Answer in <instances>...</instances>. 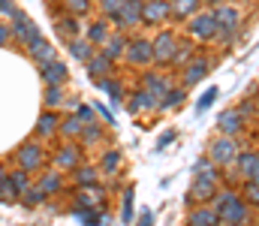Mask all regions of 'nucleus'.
I'll return each instance as SVG.
<instances>
[{
	"label": "nucleus",
	"mask_w": 259,
	"mask_h": 226,
	"mask_svg": "<svg viewBox=\"0 0 259 226\" xmlns=\"http://www.w3.org/2000/svg\"><path fill=\"white\" fill-rule=\"evenodd\" d=\"M217 226H226V223H217Z\"/></svg>",
	"instance_id": "57"
},
{
	"label": "nucleus",
	"mask_w": 259,
	"mask_h": 226,
	"mask_svg": "<svg viewBox=\"0 0 259 226\" xmlns=\"http://www.w3.org/2000/svg\"><path fill=\"white\" fill-rule=\"evenodd\" d=\"M15 163H18V169L21 172H39L42 166H46V148H42V142H36V139H30V142H21L18 151H15Z\"/></svg>",
	"instance_id": "3"
},
{
	"label": "nucleus",
	"mask_w": 259,
	"mask_h": 226,
	"mask_svg": "<svg viewBox=\"0 0 259 226\" xmlns=\"http://www.w3.org/2000/svg\"><path fill=\"white\" fill-rule=\"evenodd\" d=\"M66 52H69V58H72V61H78V64H88V61L97 55V49H94L84 36H78V39L66 42Z\"/></svg>",
	"instance_id": "30"
},
{
	"label": "nucleus",
	"mask_w": 259,
	"mask_h": 226,
	"mask_svg": "<svg viewBox=\"0 0 259 226\" xmlns=\"http://www.w3.org/2000/svg\"><path fill=\"white\" fill-rule=\"evenodd\" d=\"M61 6H64V15H72V18L91 15V0H61Z\"/></svg>",
	"instance_id": "36"
},
{
	"label": "nucleus",
	"mask_w": 259,
	"mask_h": 226,
	"mask_svg": "<svg viewBox=\"0 0 259 226\" xmlns=\"http://www.w3.org/2000/svg\"><path fill=\"white\" fill-rule=\"evenodd\" d=\"M109 97H112V103L118 106V103H124L127 100V94H124V78H118V75H109V78H103V81H97Z\"/></svg>",
	"instance_id": "32"
},
{
	"label": "nucleus",
	"mask_w": 259,
	"mask_h": 226,
	"mask_svg": "<svg viewBox=\"0 0 259 226\" xmlns=\"http://www.w3.org/2000/svg\"><path fill=\"white\" fill-rule=\"evenodd\" d=\"M256 163H259V151L241 148V151H238V160H235V172H238L244 181H250V175H253Z\"/></svg>",
	"instance_id": "28"
},
{
	"label": "nucleus",
	"mask_w": 259,
	"mask_h": 226,
	"mask_svg": "<svg viewBox=\"0 0 259 226\" xmlns=\"http://www.w3.org/2000/svg\"><path fill=\"white\" fill-rule=\"evenodd\" d=\"M217 97H220V91H217V87L211 84V87H208V91H205V94L199 97V103H196V115H205V112H208V109H211V106L217 103Z\"/></svg>",
	"instance_id": "39"
},
{
	"label": "nucleus",
	"mask_w": 259,
	"mask_h": 226,
	"mask_svg": "<svg viewBox=\"0 0 259 226\" xmlns=\"http://www.w3.org/2000/svg\"><path fill=\"white\" fill-rule=\"evenodd\" d=\"M124 61H127L130 67H136V70H148V67L154 64V46H151V39H145V36L127 39Z\"/></svg>",
	"instance_id": "4"
},
{
	"label": "nucleus",
	"mask_w": 259,
	"mask_h": 226,
	"mask_svg": "<svg viewBox=\"0 0 259 226\" xmlns=\"http://www.w3.org/2000/svg\"><path fill=\"white\" fill-rule=\"evenodd\" d=\"M136 226H154V211H148V208H145V211L139 214V220H136Z\"/></svg>",
	"instance_id": "53"
},
{
	"label": "nucleus",
	"mask_w": 259,
	"mask_h": 226,
	"mask_svg": "<svg viewBox=\"0 0 259 226\" xmlns=\"http://www.w3.org/2000/svg\"><path fill=\"white\" fill-rule=\"evenodd\" d=\"M42 103L49 106V109H55V106H64V87H46V94H42Z\"/></svg>",
	"instance_id": "43"
},
{
	"label": "nucleus",
	"mask_w": 259,
	"mask_h": 226,
	"mask_svg": "<svg viewBox=\"0 0 259 226\" xmlns=\"http://www.w3.org/2000/svg\"><path fill=\"white\" fill-rule=\"evenodd\" d=\"M84 73H88V78H94V81H103V78H109V75L115 73V64H112L103 52H97V55L84 64Z\"/></svg>",
	"instance_id": "20"
},
{
	"label": "nucleus",
	"mask_w": 259,
	"mask_h": 226,
	"mask_svg": "<svg viewBox=\"0 0 259 226\" xmlns=\"http://www.w3.org/2000/svg\"><path fill=\"white\" fill-rule=\"evenodd\" d=\"M241 199L247 202V208H256L259 211V184L244 181V187H241Z\"/></svg>",
	"instance_id": "40"
},
{
	"label": "nucleus",
	"mask_w": 259,
	"mask_h": 226,
	"mask_svg": "<svg viewBox=\"0 0 259 226\" xmlns=\"http://www.w3.org/2000/svg\"><path fill=\"white\" fill-rule=\"evenodd\" d=\"M202 172H208V175H217V178L223 175V169H217V166H214L208 157H199V160L193 163V175H202Z\"/></svg>",
	"instance_id": "44"
},
{
	"label": "nucleus",
	"mask_w": 259,
	"mask_h": 226,
	"mask_svg": "<svg viewBox=\"0 0 259 226\" xmlns=\"http://www.w3.org/2000/svg\"><path fill=\"white\" fill-rule=\"evenodd\" d=\"M214 211H217V220L226 226H250V208L247 202L241 199V193L235 190H217L214 199H211Z\"/></svg>",
	"instance_id": "1"
},
{
	"label": "nucleus",
	"mask_w": 259,
	"mask_h": 226,
	"mask_svg": "<svg viewBox=\"0 0 259 226\" xmlns=\"http://www.w3.org/2000/svg\"><path fill=\"white\" fill-rule=\"evenodd\" d=\"M196 55H199V49H196L193 39H184V42H178V49H175V55H172V61H169V67L172 70H184L190 61H193Z\"/></svg>",
	"instance_id": "25"
},
{
	"label": "nucleus",
	"mask_w": 259,
	"mask_h": 226,
	"mask_svg": "<svg viewBox=\"0 0 259 226\" xmlns=\"http://www.w3.org/2000/svg\"><path fill=\"white\" fill-rule=\"evenodd\" d=\"M217 223L220 220H217V211L211 205H196V208H190L184 226H217Z\"/></svg>",
	"instance_id": "27"
},
{
	"label": "nucleus",
	"mask_w": 259,
	"mask_h": 226,
	"mask_svg": "<svg viewBox=\"0 0 259 226\" xmlns=\"http://www.w3.org/2000/svg\"><path fill=\"white\" fill-rule=\"evenodd\" d=\"M172 87H175V78L169 73H151V70H148V73L142 75V91H148V94L157 97V100H163Z\"/></svg>",
	"instance_id": "11"
},
{
	"label": "nucleus",
	"mask_w": 259,
	"mask_h": 226,
	"mask_svg": "<svg viewBox=\"0 0 259 226\" xmlns=\"http://www.w3.org/2000/svg\"><path fill=\"white\" fill-rule=\"evenodd\" d=\"M124 103H127L130 115H151V112H157V109H160V100H157V97H151L148 91H136V94H130Z\"/></svg>",
	"instance_id": "15"
},
{
	"label": "nucleus",
	"mask_w": 259,
	"mask_h": 226,
	"mask_svg": "<svg viewBox=\"0 0 259 226\" xmlns=\"http://www.w3.org/2000/svg\"><path fill=\"white\" fill-rule=\"evenodd\" d=\"M199 6H202V0H169V9H172L175 21H190L199 12Z\"/></svg>",
	"instance_id": "29"
},
{
	"label": "nucleus",
	"mask_w": 259,
	"mask_h": 226,
	"mask_svg": "<svg viewBox=\"0 0 259 226\" xmlns=\"http://www.w3.org/2000/svg\"><path fill=\"white\" fill-rule=\"evenodd\" d=\"M172 142H175V130H166V133H163V136H160V139H157V151L169 148V145H172Z\"/></svg>",
	"instance_id": "50"
},
{
	"label": "nucleus",
	"mask_w": 259,
	"mask_h": 226,
	"mask_svg": "<svg viewBox=\"0 0 259 226\" xmlns=\"http://www.w3.org/2000/svg\"><path fill=\"white\" fill-rule=\"evenodd\" d=\"M244 124H247V121L235 112V106L217 115V130H220V136H232V139H235V136L244 133Z\"/></svg>",
	"instance_id": "17"
},
{
	"label": "nucleus",
	"mask_w": 259,
	"mask_h": 226,
	"mask_svg": "<svg viewBox=\"0 0 259 226\" xmlns=\"http://www.w3.org/2000/svg\"><path fill=\"white\" fill-rule=\"evenodd\" d=\"M55 33L66 39V42H72V39H78L81 33H84V24H81V18H72V15H58L55 18Z\"/></svg>",
	"instance_id": "19"
},
{
	"label": "nucleus",
	"mask_w": 259,
	"mask_h": 226,
	"mask_svg": "<svg viewBox=\"0 0 259 226\" xmlns=\"http://www.w3.org/2000/svg\"><path fill=\"white\" fill-rule=\"evenodd\" d=\"M94 112H97V115H103L109 124H115V115H112V109H106L103 103H94Z\"/></svg>",
	"instance_id": "52"
},
{
	"label": "nucleus",
	"mask_w": 259,
	"mask_h": 226,
	"mask_svg": "<svg viewBox=\"0 0 259 226\" xmlns=\"http://www.w3.org/2000/svg\"><path fill=\"white\" fill-rule=\"evenodd\" d=\"M112 36V21L109 18H94V21H88V27H84V39L97 49H103L106 46V39Z\"/></svg>",
	"instance_id": "18"
},
{
	"label": "nucleus",
	"mask_w": 259,
	"mask_h": 226,
	"mask_svg": "<svg viewBox=\"0 0 259 226\" xmlns=\"http://www.w3.org/2000/svg\"><path fill=\"white\" fill-rule=\"evenodd\" d=\"M46 196H55V193H61L64 190V172H58V169H49V172H42L39 175V181H33Z\"/></svg>",
	"instance_id": "26"
},
{
	"label": "nucleus",
	"mask_w": 259,
	"mask_h": 226,
	"mask_svg": "<svg viewBox=\"0 0 259 226\" xmlns=\"http://www.w3.org/2000/svg\"><path fill=\"white\" fill-rule=\"evenodd\" d=\"M178 33L175 30H160L157 33V39H151V46H154V64H163V67H169V61H172V55H175V49H178Z\"/></svg>",
	"instance_id": "8"
},
{
	"label": "nucleus",
	"mask_w": 259,
	"mask_h": 226,
	"mask_svg": "<svg viewBox=\"0 0 259 226\" xmlns=\"http://www.w3.org/2000/svg\"><path fill=\"white\" fill-rule=\"evenodd\" d=\"M211 42H217L220 49H229L232 42H235V30H226V27H217V33H214V39Z\"/></svg>",
	"instance_id": "45"
},
{
	"label": "nucleus",
	"mask_w": 259,
	"mask_h": 226,
	"mask_svg": "<svg viewBox=\"0 0 259 226\" xmlns=\"http://www.w3.org/2000/svg\"><path fill=\"white\" fill-rule=\"evenodd\" d=\"M250 181H253V184H259V163H256V169H253V175H250Z\"/></svg>",
	"instance_id": "56"
},
{
	"label": "nucleus",
	"mask_w": 259,
	"mask_h": 226,
	"mask_svg": "<svg viewBox=\"0 0 259 226\" xmlns=\"http://www.w3.org/2000/svg\"><path fill=\"white\" fill-rule=\"evenodd\" d=\"M121 163H124V157H121V151L118 148H109L103 151V157H100V175H118L121 172Z\"/></svg>",
	"instance_id": "31"
},
{
	"label": "nucleus",
	"mask_w": 259,
	"mask_h": 226,
	"mask_svg": "<svg viewBox=\"0 0 259 226\" xmlns=\"http://www.w3.org/2000/svg\"><path fill=\"white\" fill-rule=\"evenodd\" d=\"M24 52H27V58H30V61L36 64V67H46V64H52V61L58 58V52H55V46H52V42H49L46 36H42L39 42H33L30 49H24Z\"/></svg>",
	"instance_id": "21"
},
{
	"label": "nucleus",
	"mask_w": 259,
	"mask_h": 226,
	"mask_svg": "<svg viewBox=\"0 0 259 226\" xmlns=\"http://www.w3.org/2000/svg\"><path fill=\"white\" fill-rule=\"evenodd\" d=\"M142 12H145V0H124L121 15L112 24H118V30H133L136 24H142Z\"/></svg>",
	"instance_id": "12"
},
{
	"label": "nucleus",
	"mask_w": 259,
	"mask_h": 226,
	"mask_svg": "<svg viewBox=\"0 0 259 226\" xmlns=\"http://www.w3.org/2000/svg\"><path fill=\"white\" fill-rule=\"evenodd\" d=\"M121 6H124V0H100V12H103V18H109V21H115V18L121 15Z\"/></svg>",
	"instance_id": "42"
},
{
	"label": "nucleus",
	"mask_w": 259,
	"mask_h": 226,
	"mask_svg": "<svg viewBox=\"0 0 259 226\" xmlns=\"http://www.w3.org/2000/svg\"><path fill=\"white\" fill-rule=\"evenodd\" d=\"M81 130H84V124H81L75 115H66V118H61V127H58V133L64 136V142H75V139L81 136Z\"/></svg>",
	"instance_id": "35"
},
{
	"label": "nucleus",
	"mask_w": 259,
	"mask_h": 226,
	"mask_svg": "<svg viewBox=\"0 0 259 226\" xmlns=\"http://www.w3.org/2000/svg\"><path fill=\"white\" fill-rule=\"evenodd\" d=\"M202 3H208V9H214V6H220V3H226V0H202Z\"/></svg>",
	"instance_id": "55"
},
{
	"label": "nucleus",
	"mask_w": 259,
	"mask_h": 226,
	"mask_svg": "<svg viewBox=\"0 0 259 226\" xmlns=\"http://www.w3.org/2000/svg\"><path fill=\"white\" fill-rule=\"evenodd\" d=\"M211 67H214V64H211L208 58L196 55L193 61H190V64H187V67L181 70V87L187 91V87H193V84H199L202 78H208V73H211Z\"/></svg>",
	"instance_id": "10"
},
{
	"label": "nucleus",
	"mask_w": 259,
	"mask_h": 226,
	"mask_svg": "<svg viewBox=\"0 0 259 226\" xmlns=\"http://www.w3.org/2000/svg\"><path fill=\"white\" fill-rule=\"evenodd\" d=\"M9 27H12V39H15V42H21L24 49H30L33 42H39V39H42L39 24H36L33 18H27L24 12H21L18 18H12V24H9Z\"/></svg>",
	"instance_id": "7"
},
{
	"label": "nucleus",
	"mask_w": 259,
	"mask_h": 226,
	"mask_svg": "<svg viewBox=\"0 0 259 226\" xmlns=\"http://www.w3.org/2000/svg\"><path fill=\"white\" fill-rule=\"evenodd\" d=\"M72 178H75V187L78 190H88V187H97L100 184V169L97 166H84V163H78L75 169H72Z\"/></svg>",
	"instance_id": "24"
},
{
	"label": "nucleus",
	"mask_w": 259,
	"mask_h": 226,
	"mask_svg": "<svg viewBox=\"0 0 259 226\" xmlns=\"http://www.w3.org/2000/svg\"><path fill=\"white\" fill-rule=\"evenodd\" d=\"M94 115H97V112H94V103H78V106H75V118H78L81 124H91Z\"/></svg>",
	"instance_id": "47"
},
{
	"label": "nucleus",
	"mask_w": 259,
	"mask_h": 226,
	"mask_svg": "<svg viewBox=\"0 0 259 226\" xmlns=\"http://www.w3.org/2000/svg\"><path fill=\"white\" fill-rule=\"evenodd\" d=\"M9 184H12V190L21 196V193H24L33 181H30V175H27V172H21V169H18V172H9Z\"/></svg>",
	"instance_id": "41"
},
{
	"label": "nucleus",
	"mask_w": 259,
	"mask_h": 226,
	"mask_svg": "<svg viewBox=\"0 0 259 226\" xmlns=\"http://www.w3.org/2000/svg\"><path fill=\"white\" fill-rule=\"evenodd\" d=\"M214 193H217V175L202 172V175L193 178V184H190V190H187V205H190V208L205 205V202L214 199Z\"/></svg>",
	"instance_id": "5"
},
{
	"label": "nucleus",
	"mask_w": 259,
	"mask_h": 226,
	"mask_svg": "<svg viewBox=\"0 0 259 226\" xmlns=\"http://www.w3.org/2000/svg\"><path fill=\"white\" fill-rule=\"evenodd\" d=\"M46 199H49V196H46V193H42L36 184H30V187H27V190L18 196V202H21V205H27V208H36V205H42Z\"/></svg>",
	"instance_id": "38"
},
{
	"label": "nucleus",
	"mask_w": 259,
	"mask_h": 226,
	"mask_svg": "<svg viewBox=\"0 0 259 226\" xmlns=\"http://www.w3.org/2000/svg\"><path fill=\"white\" fill-rule=\"evenodd\" d=\"M9 42H12V27L0 21V49H3V46H9Z\"/></svg>",
	"instance_id": "51"
},
{
	"label": "nucleus",
	"mask_w": 259,
	"mask_h": 226,
	"mask_svg": "<svg viewBox=\"0 0 259 226\" xmlns=\"http://www.w3.org/2000/svg\"><path fill=\"white\" fill-rule=\"evenodd\" d=\"M106 139V130L103 127H97L94 121L91 124H84V130H81V136H78V142L81 145H97V142H103Z\"/></svg>",
	"instance_id": "37"
},
{
	"label": "nucleus",
	"mask_w": 259,
	"mask_h": 226,
	"mask_svg": "<svg viewBox=\"0 0 259 226\" xmlns=\"http://www.w3.org/2000/svg\"><path fill=\"white\" fill-rule=\"evenodd\" d=\"M127 33L124 30H112V36L106 39V46H103V55L112 61V64H118V61H124V49H127Z\"/></svg>",
	"instance_id": "22"
},
{
	"label": "nucleus",
	"mask_w": 259,
	"mask_h": 226,
	"mask_svg": "<svg viewBox=\"0 0 259 226\" xmlns=\"http://www.w3.org/2000/svg\"><path fill=\"white\" fill-rule=\"evenodd\" d=\"M187 33H190L193 42H211L214 33H217V18H214V12H211V9L196 12L193 18L187 21Z\"/></svg>",
	"instance_id": "6"
},
{
	"label": "nucleus",
	"mask_w": 259,
	"mask_h": 226,
	"mask_svg": "<svg viewBox=\"0 0 259 226\" xmlns=\"http://www.w3.org/2000/svg\"><path fill=\"white\" fill-rule=\"evenodd\" d=\"M58 127H61V115H58L55 109H46V112L36 118V136H39V139L58 136Z\"/></svg>",
	"instance_id": "23"
},
{
	"label": "nucleus",
	"mask_w": 259,
	"mask_h": 226,
	"mask_svg": "<svg viewBox=\"0 0 259 226\" xmlns=\"http://www.w3.org/2000/svg\"><path fill=\"white\" fill-rule=\"evenodd\" d=\"M72 214H75L84 226H103L106 223V214H103L100 208H84V205H75V202H72Z\"/></svg>",
	"instance_id": "34"
},
{
	"label": "nucleus",
	"mask_w": 259,
	"mask_h": 226,
	"mask_svg": "<svg viewBox=\"0 0 259 226\" xmlns=\"http://www.w3.org/2000/svg\"><path fill=\"white\" fill-rule=\"evenodd\" d=\"M172 18V9H169V0H145V12H142V24L148 27H160L163 21Z\"/></svg>",
	"instance_id": "13"
},
{
	"label": "nucleus",
	"mask_w": 259,
	"mask_h": 226,
	"mask_svg": "<svg viewBox=\"0 0 259 226\" xmlns=\"http://www.w3.org/2000/svg\"><path fill=\"white\" fill-rule=\"evenodd\" d=\"M211 12H214V18H217V27H226V30H235V33H238L244 15H241V9H238L235 3H220V6H214Z\"/></svg>",
	"instance_id": "16"
},
{
	"label": "nucleus",
	"mask_w": 259,
	"mask_h": 226,
	"mask_svg": "<svg viewBox=\"0 0 259 226\" xmlns=\"http://www.w3.org/2000/svg\"><path fill=\"white\" fill-rule=\"evenodd\" d=\"M39 78H42V84L46 87H64L66 81H69V67H66L61 58H55L52 64H46V67H39Z\"/></svg>",
	"instance_id": "14"
},
{
	"label": "nucleus",
	"mask_w": 259,
	"mask_h": 226,
	"mask_svg": "<svg viewBox=\"0 0 259 226\" xmlns=\"http://www.w3.org/2000/svg\"><path fill=\"white\" fill-rule=\"evenodd\" d=\"M21 12H24V9H21L15 0H0V15H3V18H9V21H12V18H18Z\"/></svg>",
	"instance_id": "46"
},
{
	"label": "nucleus",
	"mask_w": 259,
	"mask_h": 226,
	"mask_svg": "<svg viewBox=\"0 0 259 226\" xmlns=\"http://www.w3.org/2000/svg\"><path fill=\"white\" fill-rule=\"evenodd\" d=\"M121 220L124 223H133V187L124 190V208H121Z\"/></svg>",
	"instance_id": "48"
},
{
	"label": "nucleus",
	"mask_w": 259,
	"mask_h": 226,
	"mask_svg": "<svg viewBox=\"0 0 259 226\" xmlns=\"http://www.w3.org/2000/svg\"><path fill=\"white\" fill-rule=\"evenodd\" d=\"M6 175H9V172H6V166H3V163H0V187H3V184H6Z\"/></svg>",
	"instance_id": "54"
},
{
	"label": "nucleus",
	"mask_w": 259,
	"mask_h": 226,
	"mask_svg": "<svg viewBox=\"0 0 259 226\" xmlns=\"http://www.w3.org/2000/svg\"><path fill=\"white\" fill-rule=\"evenodd\" d=\"M184 100H187V91H184L181 84H175V87L160 100V112H178V109L184 106Z\"/></svg>",
	"instance_id": "33"
},
{
	"label": "nucleus",
	"mask_w": 259,
	"mask_h": 226,
	"mask_svg": "<svg viewBox=\"0 0 259 226\" xmlns=\"http://www.w3.org/2000/svg\"><path fill=\"white\" fill-rule=\"evenodd\" d=\"M238 151H241V142H238V139H232V136H217V139H211V145H208V160H211L217 169H229V166H235Z\"/></svg>",
	"instance_id": "2"
},
{
	"label": "nucleus",
	"mask_w": 259,
	"mask_h": 226,
	"mask_svg": "<svg viewBox=\"0 0 259 226\" xmlns=\"http://www.w3.org/2000/svg\"><path fill=\"white\" fill-rule=\"evenodd\" d=\"M78 163H81V148L75 142H64L52 154V169H58V172H72Z\"/></svg>",
	"instance_id": "9"
},
{
	"label": "nucleus",
	"mask_w": 259,
	"mask_h": 226,
	"mask_svg": "<svg viewBox=\"0 0 259 226\" xmlns=\"http://www.w3.org/2000/svg\"><path fill=\"white\" fill-rule=\"evenodd\" d=\"M235 112H238V115H241V118L247 121V118L253 115V100H241V103L235 106Z\"/></svg>",
	"instance_id": "49"
}]
</instances>
